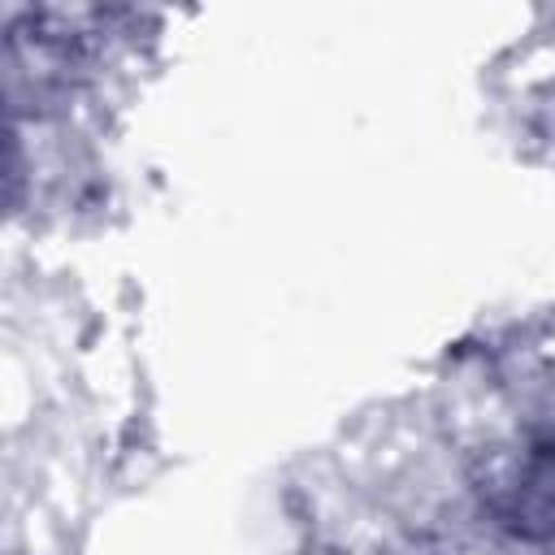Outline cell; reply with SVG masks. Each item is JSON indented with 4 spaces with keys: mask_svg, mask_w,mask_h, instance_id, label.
Masks as SVG:
<instances>
[{
    "mask_svg": "<svg viewBox=\"0 0 555 555\" xmlns=\"http://www.w3.org/2000/svg\"><path fill=\"white\" fill-rule=\"evenodd\" d=\"M486 516L516 542L555 538V434H529L490 455L477 481Z\"/></svg>",
    "mask_w": 555,
    "mask_h": 555,
    "instance_id": "obj_1",
    "label": "cell"
}]
</instances>
